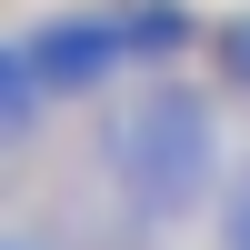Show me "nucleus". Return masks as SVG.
<instances>
[{"label":"nucleus","instance_id":"nucleus-1","mask_svg":"<svg viewBox=\"0 0 250 250\" xmlns=\"http://www.w3.org/2000/svg\"><path fill=\"white\" fill-rule=\"evenodd\" d=\"M110 180L130 190L140 220H190L220 180V120L200 90L180 80H150L130 110L110 120Z\"/></svg>","mask_w":250,"mask_h":250},{"label":"nucleus","instance_id":"nucleus-2","mask_svg":"<svg viewBox=\"0 0 250 250\" xmlns=\"http://www.w3.org/2000/svg\"><path fill=\"white\" fill-rule=\"evenodd\" d=\"M30 60L40 80H50V100H90L100 80L130 70V30H120V10H70V20H30Z\"/></svg>","mask_w":250,"mask_h":250},{"label":"nucleus","instance_id":"nucleus-3","mask_svg":"<svg viewBox=\"0 0 250 250\" xmlns=\"http://www.w3.org/2000/svg\"><path fill=\"white\" fill-rule=\"evenodd\" d=\"M40 120H50V80H40V60H30V40H0V140H30Z\"/></svg>","mask_w":250,"mask_h":250},{"label":"nucleus","instance_id":"nucleus-4","mask_svg":"<svg viewBox=\"0 0 250 250\" xmlns=\"http://www.w3.org/2000/svg\"><path fill=\"white\" fill-rule=\"evenodd\" d=\"M120 30H130V60H140V70H160V60H180L200 40V20L180 10V0H140V10H120Z\"/></svg>","mask_w":250,"mask_h":250},{"label":"nucleus","instance_id":"nucleus-5","mask_svg":"<svg viewBox=\"0 0 250 250\" xmlns=\"http://www.w3.org/2000/svg\"><path fill=\"white\" fill-rule=\"evenodd\" d=\"M210 60H220V80H230V90L250 100V10H240V20H220V30H210Z\"/></svg>","mask_w":250,"mask_h":250},{"label":"nucleus","instance_id":"nucleus-6","mask_svg":"<svg viewBox=\"0 0 250 250\" xmlns=\"http://www.w3.org/2000/svg\"><path fill=\"white\" fill-rule=\"evenodd\" d=\"M220 240H230V250H250V160H240L230 200H220Z\"/></svg>","mask_w":250,"mask_h":250},{"label":"nucleus","instance_id":"nucleus-7","mask_svg":"<svg viewBox=\"0 0 250 250\" xmlns=\"http://www.w3.org/2000/svg\"><path fill=\"white\" fill-rule=\"evenodd\" d=\"M10 250H40V240H10Z\"/></svg>","mask_w":250,"mask_h":250}]
</instances>
